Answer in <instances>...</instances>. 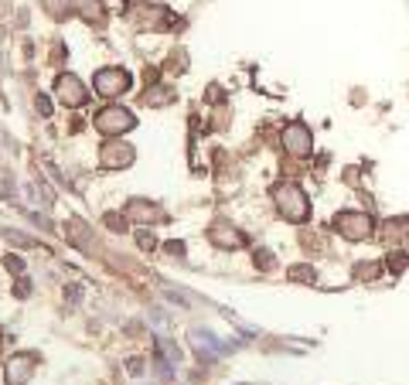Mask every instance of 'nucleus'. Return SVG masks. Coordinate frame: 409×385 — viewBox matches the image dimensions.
Returning a JSON list of instances; mask_svg holds the SVG:
<instances>
[{"label": "nucleus", "mask_w": 409, "mask_h": 385, "mask_svg": "<svg viewBox=\"0 0 409 385\" xmlns=\"http://www.w3.org/2000/svg\"><path fill=\"white\" fill-rule=\"evenodd\" d=\"M277 201H280V212H284L290 222H300L307 215V201H304V194L297 191V188H280Z\"/></svg>", "instance_id": "obj_1"}, {"label": "nucleus", "mask_w": 409, "mask_h": 385, "mask_svg": "<svg viewBox=\"0 0 409 385\" xmlns=\"http://www.w3.org/2000/svg\"><path fill=\"white\" fill-rule=\"evenodd\" d=\"M126 85H130V76H126L123 69H106V72L96 76V92H99V96H116Z\"/></svg>", "instance_id": "obj_2"}, {"label": "nucleus", "mask_w": 409, "mask_h": 385, "mask_svg": "<svg viewBox=\"0 0 409 385\" xmlns=\"http://www.w3.org/2000/svg\"><path fill=\"white\" fill-rule=\"evenodd\" d=\"M96 126L103 130V133H123V130H130L133 126V116L116 110V113H103L96 116Z\"/></svg>", "instance_id": "obj_3"}, {"label": "nucleus", "mask_w": 409, "mask_h": 385, "mask_svg": "<svg viewBox=\"0 0 409 385\" xmlns=\"http://www.w3.org/2000/svg\"><path fill=\"white\" fill-rule=\"evenodd\" d=\"M58 96H62V103H69V106H79L82 99H85V89H82V85L72 76H65L62 82H58Z\"/></svg>", "instance_id": "obj_4"}, {"label": "nucleus", "mask_w": 409, "mask_h": 385, "mask_svg": "<svg viewBox=\"0 0 409 385\" xmlns=\"http://www.w3.org/2000/svg\"><path fill=\"white\" fill-rule=\"evenodd\" d=\"M31 365H35L31 358H28V361H17V365L10 361V368H7V372H10V385H24L28 372H31Z\"/></svg>", "instance_id": "obj_5"}]
</instances>
